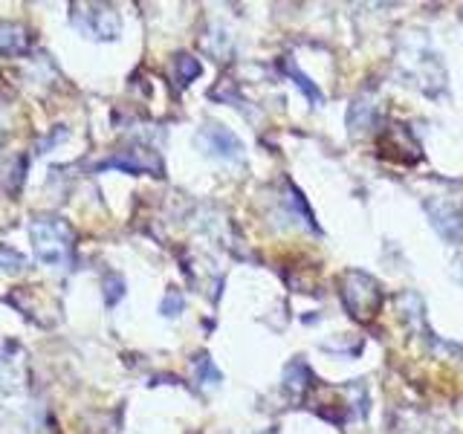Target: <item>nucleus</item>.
I'll use <instances>...</instances> for the list:
<instances>
[{
	"label": "nucleus",
	"instance_id": "nucleus-1",
	"mask_svg": "<svg viewBox=\"0 0 463 434\" xmlns=\"http://www.w3.org/2000/svg\"><path fill=\"white\" fill-rule=\"evenodd\" d=\"M339 296L351 318L368 325L383 307V287L362 269H347L339 278Z\"/></svg>",
	"mask_w": 463,
	"mask_h": 434
},
{
	"label": "nucleus",
	"instance_id": "nucleus-2",
	"mask_svg": "<svg viewBox=\"0 0 463 434\" xmlns=\"http://www.w3.org/2000/svg\"><path fill=\"white\" fill-rule=\"evenodd\" d=\"M33 235V246L41 264L50 267H64L72 255V229L61 221V217H35L29 226Z\"/></svg>",
	"mask_w": 463,
	"mask_h": 434
},
{
	"label": "nucleus",
	"instance_id": "nucleus-3",
	"mask_svg": "<svg viewBox=\"0 0 463 434\" xmlns=\"http://www.w3.org/2000/svg\"><path fill=\"white\" fill-rule=\"evenodd\" d=\"M423 209L440 238L452 243H463V188L460 185L455 194H429L423 200Z\"/></svg>",
	"mask_w": 463,
	"mask_h": 434
},
{
	"label": "nucleus",
	"instance_id": "nucleus-4",
	"mask_svg": "<svg viewBox=\"0 0 463 434\" xmlns=\"http://www.w3.org/2000/svg\"><path fill=\"white\" fill-rule=\"evenodd\" d=\"M84 12H72V24L79 29H84L87 35H93L99 41H113L119 35L122 21L116 9L105 6V4H93V6H81Z\"/></svg>",
	"mask_w": 463,
	"mask_h": 434
},
{
	"label": "nucleus",
	"instance_id": "nucleus-5",
	"mask_svg": "<svg viewBox=\"0 0 463 434\" xmlns=\"http://www.w3.org/2000/svg\"><path fill=\"white\" fill-rule=\"evenodd\" d=\"M376 151H380V156H388V159H394V163H405V165H409V156L414 163L420 159V145L405 125L385 127L380 139H376Z\"/></svg>",
	"mask_w": 463,
	"mask_h": 434
},
{
	"label": "nucleus",
	"instance_id": "nucleus-6",
	"mask_svg": "<svg viewBox=\"0 0 463 434\" xmlns=\"http://www.w3.org/2000/svg\"><path fill=\"white\" fill-rule=\"evenodd\" d=\"M197 145L206 154L217 156V159H241L243 156V142L223 125H206V127H203L197 134Z\"/></svg>",
	"mask_w": 463,
	"mask_h": 434
},
{
	"label": "nucleus",
	"instance_id": "nucleus-7",
	"mask_svg": "<svg viewBox=\"0 0 463 434\" xmlns=\"http://www.w3.org/2000/svg\"><path fill=\"white\" fill-rule=\"evenodd\" d=\"M105 168H122L128 174H154V177H159L163 174V159L156 156V151L148 148H128L108 159Z\"/></svg>",
	"mask_w": 463,
	"mask_h": 434
},
{
	"label": "nucleus",
	"instance_id": "nucleus-8",
	"mask_svg": "<svg viewBox=\"0 0 463 434\" xmlns=\"http://www.w3.org/2000/svg\"><path fill=\"white\" fill-rule=\"evenodd\" d=\"M29 47V35L21 24L0 21V52L4 55H21Z\"/></svg>",
	"mask_w": 463,
	"mask_h": 434
},
{
	"label": "nucleus",
	"instance_id": "nucleus-9",
	"mask_svg": "<svg viewBox=\"0 0 463 434\" xmlns=\"http://www.w3.org/2000/svg\"><path fill=\"white\" fill-rule=\"evenodd\" d=\"M310 380H313V376H310V368L304 365L301 359H293V362H289V365L284 368V388H287L296 400L304 397V394L310 391Z\"/></svg>",
	"mask_w": 463,
	"mask_h": 434
},
{
	"label": "nucleus",
	"instance_id": "nucleus-10",
	"mask_svg": "<svg viewBox=\"0 0 463 434\" xmlns=\"http://www.w3.org/2000/svg\"><path fill=\"white\" fill-rule=\"evenodd\" d=\"M376 125V105H371L368 99H359L351 105V110H347V127H351V134L359 137L365 134L368 127Z\"/></svg>",
	"mask_w": 463,
	"mask_h": 434
},
{
	"label": "nucleus",
	"instance_id": "nucleus-11",
	"mask_svg": "<svg viewBox=\"0 0 463 434\" xmlns=\"http://www.w3.org/2000/svg\"><path fill=\"white\" fill-rule=\"evenodd\" d=\"M281 70H284L287 76H289V79H293V81L298 84V90H301L304 96H310V101H316V105H318V101H322V93L316 90V84H313V81H310L307 76H304V72L298 70V64H296L293 58H289V55H287L284 61H281Z\"/></svg>",
	"mask_w": 463,
	"mask_h": 434
},
{
	"label": "nucleus",
	"instance_id": "nucleus-12",
	"mask_svg": "<svg viewBox=\"0 0 463 434\" xmlns=\"http://www.w3.org/2000/svg\"><path fill=\"white\" fill-rule=\"evenodd\" d=\"M174 67H177V84L185 87L192 79L200 76V64H197V58L192 55H177L174 58Z\"/></svg>",
	"mask_w": 463,
	"mask_h": 434
},
{
	"label": "nucleus",
	"instance_id": "nucleus-13",
	"mask_svg": "<svg viewBox=\"0 0 463 434\" xmlns=\"http://www.w3.org/2000/svg\"><path fill=\"white\" fill-rule=\"evenodd\" d=\"M21 267H26V258L18 250H12V246L0 243V269L14 272V269H21Z\"/></svg>",
	"mask_w": 463,
	"mask_h": 434
},
{
	"label": "nucleus",
	"instance_id": "nucleus-14",
	"mask_svg": "<svg viewBox=\"0 0 463 434\" xmlns=\"http://www.w3.org/2000/svg\"><path fill=\"white\" fill-rule=\"evenodd\" d=\"M105 287H108V293H105V298H108V304H113V301H119L122 298V293H125V284L116 278V275H108V281H105Z\"/></svg>",
	"mask_w": 463,
	"mask_h": 434
},
{
	"label": "nucleus",
	"instance_id": "nucleus-15",
	"mask_svg": "<svg viewBox=\"0 0 463 434\" xmlns=\"http://www.w3.org/2000/svg\"><path fill=\"white\" fill-rule=\"evenodd\" d=\"M180 310H183V298H180L177 289H171V293L165 296V301H163V313L165 316H177Z\"/></svg>",
	"mask_w": 463,
	"mask_h": 434
},
{
	"label": "nucleus",
	"instance_id": "nucleus-16",
	"mask_svg": "<svg viewBox=\"0 0 463 434\" xmlns=\"http://www.w3.org/2000/svg\"><path fill=\"white\" fill-rule=\"evenodd\" d=\"M9 137V113H6V105H0V145L6 142Z\"/></svg>",
	"mask_w": 463,
	"mask_h": 434
},
{
	"label": "nucleus",
	"instance_id": "nucleus-17",
	"mask_svg": "<svg viewBox=\"0 0 463 434\" xmlns=\"http://www.w3.org/2000/svg\"><path fill=\"white\" fill-rule=\"evenodd\" d=\"M460 278H463V260H460Z\"/></svg>",
	"mask_w": 463,
	"mask_h": 434
}]
</instances>
